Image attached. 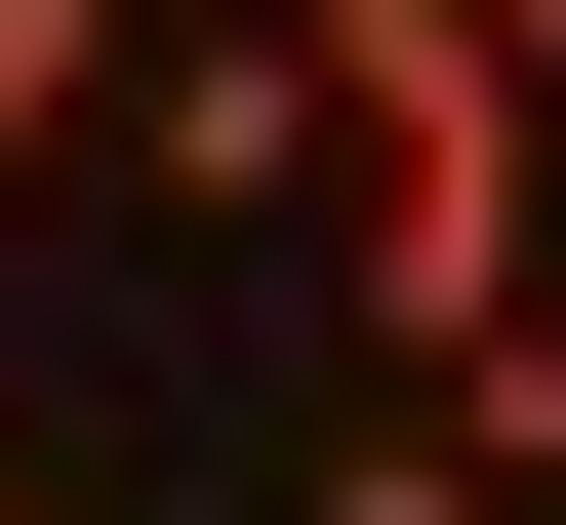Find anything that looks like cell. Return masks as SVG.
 Listing matches in <instances>:
<instances>
[{
  "label": "cell",
  "instance_id": "1",
  "mask_svg": "<svg viewBox=\"0 0 566 525\" xmlns=\"http://www.w3.org/2000/svg\"><path fill=\"white\" fill-rule=\"evenodd\" d=\"M122 202H163V243H324V82H283V0H122Z\"/></svg>",
  "mask_w": 566,
  "mask_h": 525
},
{
  "label": "cell",
  "instance_id": "2",
  "mask_svg": "<svg viewBox=\"0 0 566 525\" xmlns=\"http://www.w3.org/2000/svg\"><path fill=\"white\" fill-rule=\"evenodd\" d=\"M526 202H566V162H405V202H324V324H365L405 405H446L485 324H566V283H526Z\"/></svg>",
  "mask_w": 566,
  "mask_h": 525
},
{
  "label": "cell",
  "instance_id": "3",
  "mask_svg": "<svg viewBox=\"0 0 566 525\" xmlns=\"http://www.w3.org/2000/svg\"><path fill=\"white\" fill-rule=\"evenodd\" d=\"M283 82H324V202H405V162H566V122L485 82V0H283Z\"/></svg>",
  "mask_w": 566,
  "mask_h": 525
},
{
  "label": "cell",
  "instance_id": "4",
  "mask_svg": "<svg viewBox=\"0 0 566 525\" xmlns=\"http://www.w3.org/2000/svg\"><path fill=\"white\" fill-rule=\"evenodd\" d=\"M41 162H122V0H0V202Z\"/></svg>",
  "mask_w": 566,
  "mask_h": 525
},
{
  "label": "cell",
  "instance_id": "5",
  "mask_svg": "<svg viewBox=\"0 0 566 525\" xmlns=\"http://www.w3.org/2000/svg\"><path fill=\"white\" fill-rule=\"evenodd\" d=\"M324 525H485V444H405V405H365V444H324Z\"/></svg>",
  "mask_w": 566,
  "mask_h": 525
},
{
  "label": "cell",
  "instance_id": "6",
  "mask_svg": "<svg viewBox=\"0 0 566 525\" xmlns=\"http://www.w3.org/2000/svg\"><path fill=\"white\" fill-rule=\"evenodd\" d=\"M485 82H526V122H566V0H485Z\"/></svg>",
  "mask_w": 566,
  "mask_h": 525
},
{
  "label": "cell",
  "instance_id": "7",
  "mask_svg": "<svg viewBox=\"0 0 566 525\" xmlns=\"http://www.w3.org/2000/svg\"><path fill=\"white\" fill-rule=\"evenodd\" d=\"M0 485H41V364H0Z\"/></svg>",
  "mask_w": 566,
  "mask_h": 525
},
{
  "label": "cell",
  "instance_id": "8",
  "mask_svg": "<svg viewBox=\"0 0 566 525\" xmlns=\"http://www.w3.org/2000/svg\"><path fill=\"white\" fill-rule=\"evenodd\" d=\"M0 525H82V485H0Z\"/></svg>",
  "mask_w": 566,
  "mask_h": 525
}]
</instances>
